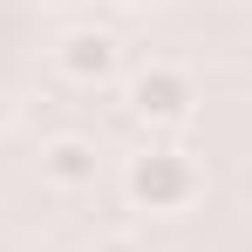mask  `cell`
Listing matches in <instances>:
<instances>
[{
	"instance_id": "5b68a950",
	"label": "cell",
	"mask_w": 252,
	"mask_h": 252,
	"mask_svg": "<svg viewBox=\"0 0 252 252\" xmlns=\"http://www.w3.org/2000/svg\"><path fill=\"white\" fill-rule=\"evenodd\" d=\"M95 252H143V246H136V239H102Z\"/></svg>"
},
{
	"instance_id": "8992f818",
	"label": "cell",
	"mask_w": 252,
	"mask_h": 252,
	"mask_svg": "<svg viewBox=\"0 0 252 252\" xmlns=\"http://www.w3.org/2000/svg\"><path fill=\"white\" fill-rule=\"evenodd\" d=\"M123 7H136V0H123Z\"/></svg>"
},
{
	"instance_id": "7a4b0ae2",
	"label": "cell",
	"mask_w": 252,
	"mask_h": 252,
	"mask_svg": "<svg viewBox=\"0 0 252 252\" xmlns=\"http://www.w3.org/2000/svg\"><path fill=\"white\" fill-rule=\"evenodd\" d=\"M129 109H136L150 129H177V123H191L198 89H191V75H184V68L150 62V68H136V75H129Z\"/></svg>"
},
{
	"instance_id": "6da1fadb",
	"label": "cell",
	"mask_w": 252,
	"mask_h": 252,
	"mask_svg": "<svg viewBox=\"0 0 252 252\" xmlns=\"http://www.w3.org/2000/svg\"><path fill=\"white\" fill-rule=\"evenodd\" d=\"M123 191H129V205H136V211H184L198 191H205V170L191 164V150H177V143H157V150L129 157Z\"/></svg>"
},
{
	"instance_id": "277c9868",
	"label": "cell",
	"mask_w": 252,
	"mask_h": 252,
	"mask_svg": "<svg viewBox=\"0 0 252 252\" xmlns=\"http://www.w3.org/2000/svg\"><path fill=\"white\" fill-rule=\"evenodd\" d=\"M95 170H102V157L89 136H55L41 150V184H55V191H89Z\"/></svg>"
},
{
	"instance_id": "3957f363",
	"label": "cell",
	"mask_w": 252,
	"mask_h": 252,
	"mask_svg": "<svg viewBox=\"0 0 252 252\" xmlns=\"http://www.w3.org/2000/svg\"><path fill=\"white\" fill-rule=\"evenodd\" d=\"M55 62H62V75H75V82H109V75L123 68V41H116L109 28H68L62 48H55Z\"/></svg>"
}]
</instances>
